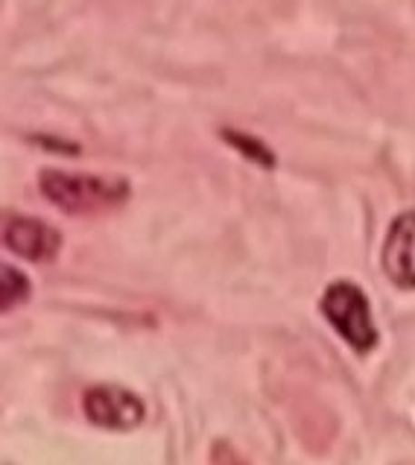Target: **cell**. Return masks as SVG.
<instances>
[{"instance_id": "cell-7", "label": "cell", "mask_w": 415, "mask_h": 465, "mask_svg": "<svg viewBox=\"0 0 415 465\" xmlns=\"http://www.w3.org/2000/svg\"><path fill=\"white\" fill-rule=\"evenodd\" d=\"M0 308L4 311H12L15 304L26 302V296H30V282H26V275L15 267H4V272H0Z\"/></svg>"}, {"instance_id": "cell-3", "label": "cell", "mask_w": 415, "mask_h": 465, "mask_svg": "<svg viewBox=\"0 0 415 465\" xmlns=\"http://www.w3.org/2000/svg\"><path fill=\"white\" fill-rule=\"evenodd\" d=\"M83 410L94 424L109 430L138 428L146 416V407L135 392H129L124 387H112V383L88 390L83 398Z\"/></svg>"}, {"instance_id": "cell-1", "label": "cell", "mask_w": 415, "mask_h": 465, "mask_svg": "<svg viewBox=\"0 0 415 465\" xmlns=\"http://www.w3.org/2000/svg\"><path fill=\"white\" fill-rule=\"evenodd\" d=\"M44 199L68 211V214H94L129 199V182L112 176H91V173H68V170H42L38 176Z\"/></svg>"}, {"instance_id": "cell-6", "label": "cell", "mask_w": 415, "mask_h": 465, "mask_svg": "<svg viewBox=\"0 0 415 465\" xmlns=\"http://www.w3.org/2000/svg\"><path fill=\"white\" fill-rule=\"evenodd\" d=\"M222 138L229 141L234 150L243 153L249 162L263 164V167H275V155H272V150H266V143H261V138H252L246 132H234V129H222Z\"/></svg>"}, {"instance_id": "cell-4", "label": "cell", "mask_w": 415, "mask_h": 465, "mask_svg": "<svg viewBox=\"0 0 415 465\" xmlns=\"http://www.w3.org/2000/svg\"><path fill=\"white\" fill-rule=\"evenodd\" d=\"M4 243L26 261H53L62 249V234L50 223L9 214L4 223Z\"/></svg>"}, {"instance_id": "cell-2", "label": "cell", "mask_w": 415, "mask_h": 465, "mask_svg": "<svg viewBox=\"0 0 415 465\" xmlns=\"http://www.w3.org/2000/svg\"><path fill=\"white\" fill-rule=\"evenodd\" d=\"M322 313L337 328V334L357 351H371L378 345V328L371 322L369 299L351 282H337L325 290Z\"/></svg>"}, {"instance_id": "cell-5", "label": "cell", "mask_w": 415, "mask_h": 465, "mask_svg": "<svg viewBox=\"0 0 415 465\" xmlns=\"http://www.w3.org/2000/svg\"><path fill=\"white\" fill-rule=\"evenodd\" d=\"M383 272L392 278L398 287H415V211L400 214L383 241Z\"/></svg>"}]
</instances>
